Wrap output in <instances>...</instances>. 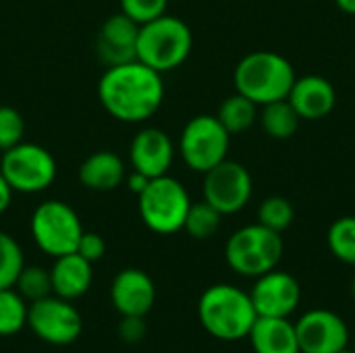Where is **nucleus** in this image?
Here are the masks:
<instances>
[{
    "mask_svg": "<svg viewBox=\"0 0 355 353\" xmlns=\"http://www.w3.org/2000/svg\"><path fill=\"white\" fill-rule=\"evenodd\" d=\"M104 110L123 123H144L158 112L164 100L162 73L135 60L106 67L98 81Z\"/></svg>",
    "mask_w": 355,
    "mask_h": 353,
    "instance_id": "1",
    "label": "nucleus"
},
{
    "mask_svg": "<svg viewBox=\"0 0 355 353\" xmlns=\"http://www.w3.org/2000/svg\"><path fill=\"white\" fill-rule=\"evenodd\" d=\"M198 318L208 335L220 341L245 339L258 318L250 293L243 289L218 283L208 287L198 302Z\"/></svg>",
    "mask_w": 355,
    "mask_h": 353,
    "instance_id": "2",
    "label": "nucleus"
},
{
    "mask_svg": "<svg viewBox=\"0 0 355 353\" xmlns=\"http://www.w3.org/2000/svg\"><path fill=\"white\" fill-rule=\"evenodd\" d=\"M295 79L297 77L291 60L270 50L245 54L233 71L235 92L243 94L258 106L285 100Z\"/></svg>",
    "mask_w": 355,
    "mask_h": 353,
    "instance_id": "3",
    "label": "nucleus"
},
{
    "mask_svg": "<svg viewBox=\"0 0 355 353\" xmlns=\"http://www.w3.org/2000/svg\"><path fill=\"white\" fill-rule=\"evenodd\" d=\"M193 48L189 25L173 15H162L154 21L139 25L137 33V60L158 73H168L181 67Z\"/></svg>",
    "mask_w": 355,
    "mask_h": 353,
    "instance_id": "4",
    "label": "nucleus"
},
{
    "mask_svg": "<svg viewBox=\"0 0 355 353\" xmlns=\"http://www.w3.org/2000/svg\"><path fill=\"white\" fill-rule=\"evenodd\" d=\"M283 250L281 233L256 223L237 229L229 237L225 246V260L233 273L258 279L260 275L279 266Z\"/></svg>",
    "mask_w": 355,
    "mask_h": 353,
    "instance_id": "5",
    "label": "nucleus"
},
{
    "mask_svg": "<svg viewBox=\"0 0 355 353\" xmlns=\"http://www.w3.org/2000/svg\"><path fill=\"white\" fill-rule=\"evenodd\" d=\"M191 198L183 183L171 175L150 179L148 187L137 196L141 223L156 235H173L183 231Z\"/></svg>",
    "mask_w": 355,
    "mask_h": 353,
    "instance_id": "6",
    "label": "nucleus"
},
{
    "mask_svg": "<svg viewBox=\"0 0 355 353\" xmlns=\"http://www.w3.org/2000/svg\"><path fill=\"white\" fill-rule=\"evenodd\" d=\"M54 156L37 144L21 141L2 152L0 173L15 193L46 191L56 179Z\"/></svg>",
    "mask_w": 355,
    "mask_h": 353,
    "instance_id": "7",
    "label": "nucleus"
},
{
    "mask_svg": "<svg viewBox=\"0 0 355 353\" xmlns=\"http://www.w3.org/2000/svg\"><path fill=\"white\" fill-rule=\"evenodd\" d=\"M29 229L35 246L52 258L75 252L83 233L79 214L60 200L42 202L31 214Z\"/></svg>",
    "mask_w": 355,
    "mask_h": 353,
    "instance_id": "8",
    "label": "nucleus"
},
{
    "mask_svg": "<svg viewBox=\"0 0 355 353\" xmlns=\"http://www.w3.org/2000/svg\"><path fill=\"white\" fill-rule=\"evenodd\" d=\"M231 133L216 114H198L187 121L179 137V154L196 173H208L229 154Z\"/></svg>",
    "mask_w": 355,
    "mask_h": 353,
    "instance_id": "9",
    "label": "nucleus"
},
{
    "mask_svg": "<svg viewBox=\"0 0 355 353\" xmlns=\"http://www.w3.org/2000/svg\"><path fill=\"white\" fill-rule=\"evenodd\" d=\"M27 327L33 335L50 345H71L83 333V318L79 310L58 295H48L40 302L29 304Z\"/></svg>",
    "mask_w": 355,
    "mask_h": 353,
    "instance_id": "10",
    "label": "nucleus"
},
{
    "mask_svg": "<svg viewBox=\"0 0 355 353\" xmlns=\"http://www.w3.org/2000/svg\"><path fill=\"white\" fill-rule=\"evenodd\" d=\"M202 191L204 200L214 206L223 216H227L237 214L248 206L254 191V183L250 171L243 164L225 158L214 169L204 173Z\"/></svg>",
    "mask_w": 355,
    "mask_h": 353,
    "instance_id": "11",
    "label": "nucleus"
},
{
    "mask_svg": "<svg viewBox=\"0 0 355 353\" xmlns=\"http://www.w3.org/2000/svg\"><path fill=\"white\" fill-rule=\"evenodd\" d=\"M302 353H341L349 345V327L333 310L314 308L295 322Z\"/></svg>",
    "mask_w": 355,
    "mask_h": 353,
    "instance_id": "12",
    "label": "nucleus"
},
{
    "mask_svg": "<svg viewBox=\"0 0 355 353\" xmlns=\"http://www.w3.org/2000/svg\"><path fill=\"white\" fill-rule=\"evenodd\" d=\"M250 298L258 316L289 318L302 302V287L293 275L275 268L256 279Z\"/></svg>",
    "mask_w": 355,
    "mask_h": 353,
    "instance_id": "13",
    "label": "nucleus"
},
{
    "mask_svg": "<svg viewBox=\"0 0 355 353\" xmlns=\"http://www.w3.org/2000/svg\"><path fill=\"white\" fill-rule=\"evenodd\" d=\"M175 160V144L166 131L158 127H146L137 131L129 146V162L133 171L144 173L146 177L168 175V169Z\"/></svg>",
    "mask_w": 355,
    "mask_h": 353,
    "instance_id": "14",
    "label": "nucleus"
},
{
    "mask_svg": "<svg viewBox=\"0 0 355 353\" xmlns=\"http://www.w3.org/2000/svg\"><path fill=\"white\" fill-rule=\"evenodd\" d=\"M110 302L121 316L146 318L156 302V285L139 268L121 270L110 285Z\"/></svg>",
    "mask_w": 355,
    "mask_h": 353,
    "instance_id": "15",
    "label": "nucleus"
},
{
    "mask_svg": "<svg viewBox=\"0 0 355 353\" xmlns=\"http://www.w3.org/2000/svg\"><path fill=\"white\" fill-rule=\"evenodd\" d=\"M137 33H139V25L131 21L127 15L123 12L110 15L100 25V31L96 35V54L104 62V67H114L135 60Z\"/></svg>",
    "mask_w": 355,
    "mask_h": 353,
    "instance_id": "16",
    "label": "nucleus"
},
{
    "mask_svg": "<svg viewBox=\"0 0 355 353\" xmlns=\"http://www.w3.org/2000/svg\"><path fill=\"white\" fill-rule=\"evenodd\" d=\"M287 100L300 114V119L306 121H318L331 114L337 102V92L329 79L322 75H306L295 79Z\"/></svg>",
    "mask_w": 355,
    "mask_h": 353,
    "instance_id": "17",
    "label": "nucleus"
},
{
    "mask_svg": "<svg viewBox=\"0 0 355 353\" xmlns=\"http://www.w3.org/2000/svg\"><path fill=\"white\" fill-rule=\"evenodd\" d=\"M50 281H52V293L62 300H79L83 298L94 281L92 262L81 258L77 252L64 254L54 258V264L50 268Z\"/></svg>",
    "mask_w": 355,
    "mask_h": 353,
    "instance_id": "18",
    "label": "nucleus"
},
{
    "mask_svg": "<svg viewBox=\"0 0 355 353\" xmlns=\"http://www.w3.org/2000/svg\"><path fill=\"white\" fill-rule=\"evenodd\" d=\"M248 339L254 353H302L295 322H291L289 318L258 316Z\"/></svg>",
    "mask_w": 355,
    "mask_h": 353,
    "instance_id": "19",
    "label": "nucleus"
},
{
    "mask_svg": "<svg viewBox=\"0 0 355 353\" xmlns=\"http://www.w3.org/2000/svg\"><path fill=\"white\" fill-rule=\"evenodd\" d=\"M79 183L92 191H112L127 175L125 162L110 150H100L89 154L79 166Z\"/></svg>",
    "mask_w": 355,
    "mask_h": 353,
    "instance_id": "20",
    "label": "nucleus"
},
{
    "mask_svg": "<svg viewBox=\"0 0 355 353\" xmlns=\"http://www.w3.org/2000/svg\"><path fill=\"white\" fill-rule=\"evenodd\" d=\"M300 121H302L300 114L295 112V108L287 98L264 104L260 112L262 129L272 139H289L291 135H295Z\"/></svg>",
    "mask_w": 355,
    "mask_h": 353,
    "instance_id": "21",
    "label": "nucleus"
},
{
    "mask_svg": "<svg viewBox=\"0 0 355 353\" xmlns=\"http://www.w3.org/2000/svg\"><path fill=\"white\" fill-rule=\"evenodd\" d=\"M216 117H218V121L223 123V127L231 135L243 133V131H248L256 123V119H258V104L252 102L250 98H245L243 94L235 92L233 96H229L220 104Z\"/></svg>",
    "mask_w": 355,
    "mask_h": 353,
    "instance_id": "22",
    "label": "nucleus"
},
{
    "mask_svg": "<svg viewBox=\"0 0 355 353\" xmlns=\"http://www.w3.org/2000/svg\"><path fill=\"white\" fill-rule=\"evenodd\" d=\"M27 302L15 287L0 289V337H12L27 327Z\"/></svg>",
    "mask_w": 355,
    "mask_h": 353,
    "instance_id": "23",
    "label": "nucleus"
},
{
    "mask_svg": "<svg viewBox=\"0 0 355 353\" xmlns=\"http://www.w3.org/2000/svg\"><path fill=\"white\" fill-rule=\"evenodd\" d=\"M220 221H223V214L214 206H210L206 200L191 202L189 212L185 216L183 231L193 239H210L220 229Z\"/></svg>",
    "mask_w": 355,
    "mask_h": 353,
    "instance_id": "24",
    "label": "nucleus"
},
{
    "mask_svg": "<svg viewBox=\"0 0 355 353\" xmlns=\"http://www.w3.org/2000/svg\"><path fill=\"white\" fill-rule=\"evenodd\" d=\"M327 243L337 260L355 266V216L337 218L329 229Z\"/></svg>",
    "mask_w": 355,
    "mask_h": 353,
    "instance_id": "25",
    "label": "nucleus"
},
{
    "mask_svg": "<svg viewBox=\"0 0 355 353\" xmlns=\"http://www.w3.org/2000/svg\"><path fill=\"white\" fill-rule=\"evenodd\" d=\"M15 289L29 304L52 295L50 270H46L42 266H23L15 281Z\"/></svg>",
    "mask_w": 355,
    "mask_h": 353,
    "instance_id": "26",
    "label": "nucleus"
},
{
    "mask_svg": "<svg viewBox=\"0 0 355 353\" xmlns=\"http://www.w3.org/2000/svg\"><path fill=\"white\" fill-rule=\"evenodd\" d=\"M293 218H295V210H293L291 202L283 196H270L258 208V223L277 233L287 231L291 227Z\"/></svg>",
    "mask_w": 355,
    "mask_h": 353,
    "instance_id": "27",
    "label": "nucleus"
},
{
    "mask_svg": "<svg viewBox=\"0 0 355 353\" xmlns=\"http://www.w3.org/2000/svg\"><path fill=\"white\" fill-rule=\"evenodd\" d=\"M25 266L23 250L8 233L0 231V289L15 287V281Z\"/></svg>",
    "mask_w": 355,
    "mask_h": 353,
    "instance_id": "28",
    "label": "nucleus"
},
{
    "mask_svg": "<svg viewBox=\"0 0 355 353\" xmlns=\"http://www.w3.org/2000/svg\"><path fill=\"white\" fill-rule=\"evenodd\" d=\"M23 135L25 123L21 112L12 106H0V152L21 144Z\"/></svg>",
    "mask_w": 355,
    "mask_h": 353,
    "instance_id": "29",
    "label": "nucleus"
},
{
    "mask_svg": "<svg viewBox=\"0 0 355 353\" xmlns=\"http://www.w3.org/2000/svg\"><path fill=\"white\" fill-rule=\"evenodd\" d=\"M168 0H121V12L137 25L154 21L166 12Z\"/></svg>",
    "mask_w": 355,
    "mask_h": 353,
    "instance_id": "30",
    "label": "nucleus"
},
{
    "mask_svg": "<svg viewBox=\"0 0 355 353\" xmlns=\"http://www.w3.org/2000/svg\"><path fill=\"white\" fill-rule=\"evenodd\" d=\"M81 258H85L87 262H98L104 258L106 254V243L102 239V235L98 233H92V231H83L81 237H79V243H77V250H75Z\"/></svg>",
    "mask_w": 355,
    "mask_h": 353,
    "instance_id": "31",
    "label": "nucleus"
},
{
    "mask_svg": "<svg viewBox=\"0 0 355 353\" xmlns=\"http://www.w3.org/2000/svg\"><path fill=\"white\" fill-rule=\"evenodd\" d=\"M148 329L141 316H123L121 325H119V335L125 343L135 345L146 337Z\"/></svg>",
    "mask_w": 355,
    "mask_h": 353,
    "instance_id": "32",
    "label": "nucleus"
},
{
    "mask_svg": "<svg viewBox=\"0 0 355 353\" xmlns=\"http://www.w3.org/2000/svg\"><path fill=\"white\" fill-rule=\"evenodd\" d=\"M125 183H127V189H129L131 193L139 196V193L148 187L150 177H146V175L139 173V171H133L131 175H125Z\"/></svg>",
    "mask_w": 355,
    "mask_h": 353,
    "instance_id": "33",
    "label": "nucleus"
},
{
    "mask_svg": "<svg viewBox=\"0 0 355 353\" xmlns=\"http://www.w3.org/2000/svg\"><path fill=\"white\" fill-rule=\"evenodd\" d=\"M12 193H15V191L10 189V185L6 183L4 175L0 173V214H2V212H6V208L10 206Z\"/></svg>",
    "mask_w": 355,
    "mask_h": 353,
    "instance_id": "34",
    "label": "nucleus"
},
{
    "mask_svg": "<svg viewBox=\"0 0 355 353\" xmlns=\"http://www.w3.org/2000/svg\"><path fill=\"white\" fill-rule=\"evenodd\" d=\"M335 4H337L343 12L355 15V0H335Z\"/></svg>",
    "mask_w": 355,
    "mask_h": 353,
    "instance_id": "35",
    "label": "nucleus"
},
{
    "mask_svg": "<svg viewBox=\"0 0 355 353\" xmlns=\"http://www.w3.org/2000/svg\"><path fill=\"white\" fill-rule=\"evenodd\" d=\"M349 291H352V298H354V302H355V275H354V279H352V287H349Z\"/></svg>",
    "mask_w": 355,
    "mask_h": 353,
    "instance_id": "36",
    "label": "nucleus"
},
{
    "mask_svg": "<svg viewBox=\"0 0 355 353\" xmlns=\"http://www.w3.org/2000/svg\"><path fill=\"white\" fill-rule=\"evenodd\" d=\"M341 353H355V352H349V350H345V352H341Z\"/></svg>",
    "mask_w": 355,
    "mask_h": 353,
    "instance_id": "37",
    "label": "nucleus"
}]
</instances>
